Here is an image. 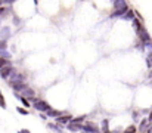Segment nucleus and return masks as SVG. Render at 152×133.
<instances>
[{
	"instance_id": "obj_1",
	"label": "nucleus",
	"mask_w": 152,
	"mask_h": 133,
	"mask_svg": "<svg viewBox=\"0 0 152 133\" xmlns=\"http://www.w3.org/2000/svg\"><path fill=\"white\" fill-rule=\"evenodd\" d=\"M31 104H33V108L37 109L39 112H48L49 109H52V107L49 105V102L45 101V99H39V98H36Z\"/></svg>"
},
{
	"instance_id": "obj_2",
	"label": "nucleus",
	"mask_w": 152,
	"mask_h": 133,
	"mask_svg": "<svg viewBox=\"0 0 152 133\" xmlns=\"http://www.w3.org/2000/svg\"><path fill=\"white\" fill-rule=\"evenodd\" d=\"M13 73H15V67L10 64V65H6V67H3V68L0 70V77H1L3 80H9V77H10Z\"/></svg>"
},
{
	"instance_id": "obj_3",
	"label": "nucleus",
	"mask_w": 152,
	"mask_h": 133,
	"mask_svg": "<svg viewBox=\"0 0 152 133\" xmlns=\"http://www.w3.org/2000/svg\"><path fill=\"white\" fill-rule=\"evenodd\" d=\"M25 80H27V74L16 73V71L9 77V83H25Z\"/></svg>"
},
{
	"instance_id": "obj_4",
	"label": "nucleus",
	"mask_w": 152,
	"mask_h": 133,
	"mask_svg": "<svg viewBox=\"0 0 152 133\" xmlns=\"http://www.w3.org/2000/svg\"><path fill=\"white\" fill-rule=\"evenodd\" d=\"M83 130L89 133H101V127L96 124V123H92V121H86L83 124Z\"/></svg>"
},
{
	"instance_id": "obj_5",
	"label": "nucleus",
	"mask_w": 152,
	"mask_h": 133,
	"mask_svg": "<svg viewBox=\"0 0 152 133\" xmlns=\"http://www.w3.org/2000/svg\"><path fill=\"white\" fill-rule=\"evenodd\" d=\"M72 118H74V117H72L71 114L65 112V114H62L61 117L55 118V123H58V124H61V126H66V124H69V123H71V120H72Z\"/></svg>"
},
{
	"instance_id": "obj_6",
	"label": "nucleus",
	"mask_w": 152,
	"mask_h": 133,
	"mask_svg": "<svg viewBox=\"0 0 152 133\" xmlns=\"http://www.w3.org/2000/svg\"><path fill=\"white\" fill-rule=\"evenodd\" d=\"M10 36H12V28H10L9 25H3V27L0 28V40L7 42V40L10 39Z\"/></svg>"
},
{
	"instance_id": "obj_7",
	"label": "nucleus",
	"mask_w": 152,
	"mask_h": 133,
	"mask_svg": "<svg viewBox=\"0 0 152 133\" xmlns=\"http://www.w3.org/2000/svg\"><path fill=\"white\" fill-rule=\"evenodd\" d=\"M21 95H22V96H25L30 102H33V101L36 99V90L31 87V86H27V87L21 92Z\"/></svg>"
},
{
	"instance_id": "obj_8",
	"label": "nucleus",
	"mask_w": 152,
	"mask_h": 133,
	"mask_svg": "<svg viewBox=\"0 0 152 133\" xmlns=\"http://www.w3.org/2000/svg\"><path fill=\"white\" fill-rule=\"evenodd\" d=\"M112 6H114V10H121V9L127 10V9H130L129 4H127V0H114Z\"/></svg>"
},
{
	"instance_id": "obj_9",
	"label": "nucleus",
	"mask_w": 152,
	"mask_h": 133,
	"mask_svg": "<svg viewBox=\"0 0 152 133\" xmlns=\"http://www.w3.org/2000/svg\"><path fill=\"white\" fill-rule=\"evenodd\" d=\"M137 37H139V42L142 44H146V43H149V42H152L151 36H149V33L146 31V28H145L140 34H137Z\"/></svg>"
},
{
	"instance_id": "obj_10",
	"label": "nucleus",
	"mask_w": 152,
	"mask_h": 133,
	"mask_svg": "<svg viewBox=\"0 0 152 133\" xmlns=\"http://www.w3.org/2000/svg\"><path fill=\"white\" fill-rule=\"evenodd\" d=\"M132 24H133V28H134L136 34H140V33L145 30V27L142 25V21H140V19H137V18H134V19L132 21Z\"/></svg>"
},
{
	"instance_id": "obj_11",
	"label": "nucleus",
	"mask_w": 152,
	"mask_h": 133,
	"mask_svg": "<svg viewBox=\"0 0 152 133\" xmlns=\"http://www.w3.org/2000/svg\"><path fill=\"white\" fill-rule=\"evenodd\" d=\"M9 86L12 87V90H13V92H18V93H21V92L27 87L28 85H27V83H9Z\"/></svg>"
},
{
	"instance_id": "obj_12",
	"label": "nucleus",
	"mask_w": 152,
	"mask_h": 133,
	"mask_svg": "<svg viewBox=\"0 0 152 133\" xmlns=\"http://www.w3.org/2000/svg\"><path fill=\"white\" fill-rule=\"evenodd\" d=\"M66 129H68L71 133L83 132V124H74V123H69V124H66Z\"/></svg>"
},
{
	"instance_id": "obj_13",
	"label": "nucleus",
	"mask_w": 152,
	"mask_h": 133,
	"mask_svg": "<svg viewBox=\"0 0 152 133\" xmlns=\"http://www.w3.org/2000/svg\"><path fill=\"white\" fill-rule=\"evenodd\" d=\"M48 127H49V130H52L55 133H64V127L61 124H58V123H49Z\"/></svg>"
},
{
	"instance_id": "obj_14",
	"label": "nucleus",
	"mask_w": 152,
	"mask_h": 133,
	"mask_svg": "<svg viewBox=\"0 0 152 133\" xmlns=\"http://www.w3.org/2000/svg\"><path fill=\"white\" fill-rule=\"evenodd\" d=\"M46 114H48V117H50V118H58V117H61V115L65 114V112L61 111V109H53V108H52V109H49Z\"/></svg>"
},
{
	"instance_id": "obj_15",
	"label": "nucleus",
	"mask_w": 152,
	"mask_h": 133,
	"mask_svg": "<svg viewBox=\"0 0 152 133\" xmlns=\"http://www.w3.org/2000/svg\"><path fill=\"white\" fill-rule=\"evenodd\" d=\"M149 126H151V123H149L148 117H146V118H142L140 123H139V130H140V132H146V129H148Z\"/></svg>"
},
{
	"instance_id": "obj_16",
	"label": "nucleus",
	"mask_w": 152,
	"mask_h": 133,
	"mask_svg": "<svg viewBox=\"0 0 152 133\" xmlns=\"http://www.w3.org/2000/svg\"><path fill=\"white\" fill-rule=\"evenodd\" d=\"M123 18H124L126 21H133V19L136 18V10H133V9H129Z\"/></svg>"
},
{
	"instance_id": "obj_17",
	"label": "nucleus",
	"mask_w": 152,
	"mask_h": 133,
	"mask_svg": "<svg viewBox=\"0 0 152 133\" xmlns=\"http://www.w3.org/2000/svg\"><path fill=\"white\" fill-rule=\"evenodd\" d=\"M86 118H87V115H86V114H83V115H78V117H74V118L71 120V123H74V124H84V121H86Z\"/></svg>"
},
{
	"instance_id": "obj_18",
	"label": "nucleus",
	"mask_w": 152,
	"mask_h": 133,
	"mask_svg": "<svg viewBox=\"0 0 152 133\" xmlns=\"http://www.w3.org/2000/svg\"><path fill=\"white\" fill-rule=\"evenodd\" d=\"M127 10H129V9H127ZM127 10H124V9H121V10H112L109 16H111V18H123Z\"/></svg>"
},
{
	"instance_id": "obj_19",
	"label": "nucleus",
	"mask_w": 152,
	"mask_h": 133,
	"mask_svg": "<svg viewBox=\"0 0 152 133\" xmlns=\"http://www.w3.org/2000/svg\"><path fill=\"white\" fill-rule=\"evenodd\" d=\"M109 130V120L103 118L101 121V132H108Z\"/></svg>"
},
{
	"instance_id": "obj_20",
	"label": "nucleus",
	"mask_w": 152,
	"mask_h": 133,
	"mask_svg": "<svg viewBox=\"0 0 152 133\" xmlns=\"http://www.w3.org/2000/svg\"><path fill=\"white\" fill-rule=\"evenodd\" d=\"M123 133H137V127H136L134 124H130V126H127V127L123 130Z\"/></svg>"
},
{
	"instance_id": "obj_21",
	"label": "nucleus",
	"mask_w": 152,
	"mask_h": 133,
	"mask_svg": "<svg viewBox=\"0 0 152 133\" xmlns=\"http://www.w3.org/2000/svg\"><path fill=\"white\" fill-rule=\"evenodd\" d=\"M0 56H1V58H4V59H9V61H10L12 53H10V50H1V52H0Z\"/></svg>"
},
{
	"instance_id": "obj_22",
	"label": "nucleus",
	"mask_w": 152,
	"mask_h": 133,
	"mask_svg": "<svg viewBox=\"0 0 152 133\" xmlns=\"http://www.w3.org/2000/svg\"><path fill=\"white\" fill-rule=\"evenodd\" d=\"M16 111H18L21 115H30V111H28L27 108H24V107H18V108H16Z\"/></svg>"
},
{
	"instance_id": "obj_23",
	"label": "nucleus",
	"mask_w": 152,
	"mask_h": 133,
	"mask_svg": "<svg viewBox=\"0 0 152 133\" xmlns=\"http://www.w3.org/2000/svg\"><path fill=\"white\" fill-rule=\"evenodd\" d=\"M10 64H12V62H10L9 59H4V58L0 56V70H1L3 67H6V65H10Z\"/></svg>"
},
{
	"instance_id": "obj_24",
	"label": "nucleus",
	"mask_w": 152,
	"mask_h": 133,
	"mask_svg": "<svg viewBox=\"0 0 152 133\" xmlns=\"http://www.w3.org/2000/svg\"><path fill=\"white\" fill-rule=\"evenodd\" d=\"M0 107H1V109H6V108H7L6 101H4V96H3V93H1V92H0Z\"/></svg>"
},
{
	"instance_id": "obj_25",
	"label": "nucleus",
	"mask_w": 152,
	"mask_h": 133,
	"mask_svg": "<svg viewBox=\"0 0 152 133\" xmlns=\"http://www.w3.org/2000/svg\"><path fill=\"white\" fill-rule=\"evenodd\" d=\"M21 22H22V21H21V18H19V16H16V15H13V25H15V27H19V25H21Z\"/></svg>"
},
{
	"instance_id": "obj_26",
	"label": "nucleus",
	"mask_w": 152,
	"mask_h": 133,
	"mask_svg": "<svg viewBox=\"0 0 152 133\" xmlns=\"http://www.w3.org/2000/svg\"><path fill=\"white\" fill-rule=\"evenodd\" d=\"M4 13H6V7L4 6H0V18L4 16Z\"/></svg>"
},
{
	"instance_id": "obj_27",
	"label": "nucleus",
	"mask_w": 152,
	"mask_h": 133,
	"mask_svg": "<svg viewBox=\"0 0 152 133\" xmlns=\"http://www.w3.org/2000/svg\"><path fill=\"white\" fill-rule=\"evenodd\" d=\"M15 1H16V0H4V3H6V4H13Z\"/></svg>"
},
{
	"instance_id": "obj_28",
	"label": "nucleus",
	"mask_w": 152,
	"mask_h": 133,
	"mask_svg": "<svg viewBox=\"0 0 152 133\" xmlns=\"http://www.w3.org/2000/svg\"><path fill=\"white\" fill-rule=\"evenodd\" d=\"M18 133H31V132H30L28 129H21V130H19Z\"/></svg>"
},
{
	"instance_id": "obj_29",
	"label": "nucleus",
	"mask_w": 152,
	"mask_h": 133,
	"mask_svg": "<svg viewBox=\"0 0 152 133\" xmlns=\"http://www.w3.org/2000/svg\"><path fill=\"white\" fill-rule=\"evenodd\" d=\"M148 120H149V123L152 124V109L149 111V115H148Z\"/></svg>"
},
{
	"instance_id": "obj_30",
	"label": "nucleus",
	"mask_w": 152,
	"mask_h": 133,
	"mask_svg": "<svg viewBox=\"0 0 152 133\" xmlns=\"http://www.w3.org/2000/svg\"><path fill=\"white\" fill-rule=\"evenodd\" d=\"M145 133H152V124L148 127V129H146V132H145Z\"/></svg>"
},
{
	"instance_id": "obj_31",
	"label": "nucleus",
	"mask_w": 152,
	"mask_h": 133,
	"mask_svg": "<svg viewBox=\"0 0 152 133\" xmlns=\"http://www.w3.org/2000/svg\"><path fill=\"white\" fill-rule=\"evenodd\" d=\"M34 4L37 6V4H39V0H34Z\"/></svg>"
},
{
	"instance_id": "obj_32",
	"label": "nucleus",
	"mask_w": 152,
	"mask_h": 133,
	"mask_svg": "<svg viewBox=\"0 0 152 133\" xmlns=\"http://www.w3.org/2000/svg\"><path fill=\"white\" fill-rule=\"evenodd\" d=\"M3 3H4V0H0V6H3Z\"/></svg>"
},
{
	"instance_id": "obj_33",
	"label": "nucleus",
	"mask_w": 152,
	"mask_h": 133,
	"mask_svg": "<svg viewBox=\"0 0 152 133\" xmlns=\"http://www.w3.org/2000/svg\"><path fill=\"white\" fill-rule=\"evenodd\" d=\"M101 133H112L111 130H108V132H101Z\"/></svg>"
},
{
	"instance_id": "obj_34",
	"label": "nucleus",
	"mask_w": 152,
	"mask_h": 133,
	"mask_svg": "<svg viewBox=\"0 0 152 133\" xmlns=\"http://www.w3.org/2000/svg\"><path fill=\"white\" fill-rule=\"evenodd\" d=\"M81 133H89V132H84V130H83V132H81Z\"/></svg>"
},
{
	"instance_id": "obj_35",
	"label": "nucleus",
	"mask_w": 152,
	"mask_h": 133,
	"mask_svg": "<svg viewBox=\"0 0 152 133\" xmlns=\"http://www.w3.org/2000/svg\"><path fill=\"white\" fill-rule=\"evenodd\" d=\"M140 133H145V132H140Z\"/></svg>"
},
{
	"instance_id": "obj_36",
	"label": "nucleus",
	"mask_w": 152,
	"mask_h": 133,
	"mask_svg": "<svg viewBox=\"0 0 152 133\" xmlns=\"http://www.w3.org/2000/svg\"><path fill=\"white\" fill-rule=\"evenodd\" d=\"M0 28H1V25H0Z\"/></svg>"
},
{
	"instance_id": "obj_37",
	"label": "nucleus",
	"mask_w": 152,
	"mask_h": 133,
	"mask_svg": "<svg viewBox=\"0 0 152 133\" xmlns=\"http://www.w3.org/2000/svg\"><path fill=\"white\" fill-rule=\"evenodd\" d=\"M112 1H114V0H112Z\"/></svg>"
}]
</instances>
